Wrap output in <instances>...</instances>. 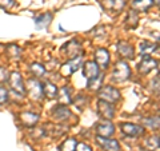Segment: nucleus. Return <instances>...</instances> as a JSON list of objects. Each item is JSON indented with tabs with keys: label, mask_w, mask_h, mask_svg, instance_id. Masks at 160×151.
Returning <instances> with one entry per match:
<instances>
[{
	"label": "nucleus",
	"mask_w": 160,
	"mask_h": 151,
	"mask_svg": "<svg viewBox=\"0 0 160 151\" xmlns=\"http://www.w3.org/2000/svg\"><path fill=\"white\" fill-rule=\"evenodd\" d=\"M129 76H131V70H129L128 64L124 62V60H119V62H116L115 68L112 71V75H111L113 82L123 83V82H126V80H128Z\"/></svg>",
	"instance_id": "nucleus-1"
},
{
	"label": "nucleus",
	"mask_w": 160,
	"mask_h": 151,
	"mask_svg": "<svg viewBox=\"0 0 160 151\" xmlns=\"http://www.w3.org/2000/svg\"><path fill=\"white\" fill-rule=\"evenodd\" d=\"M98 96L100 100H104V102L108 103H116L120 100V92L118 91L112 86H104L98 91Z\"/></svg>",
	"instance_id": "nucleus-2"
},
{
	"label": "nucleus",
	"mask_w": 160,
	"mask_h": 151,
	"mask_svg": "<svg viewBox=\"0 0 160 151\" xmlns=\"http://www.w3.org/2000/svg\"><path fill=\"white\" fill-rule=\"evenodd\" d=\"M8 83L11 86V88L15 92H18L20 95H24L26 94V87H24V83H23V78L19 72H11L8 76Z\"/></svg>",
	"instance_id": "nucleus-3"
},
{
	"label": "nucleus",
	"mask_w": 160,
	"mask_h": 151,
	"mask_svg": "<svg viewBox=\"0 0 160 151\" xmlns=\"http://www.w3.org/2000/svg\"><path fill=\"white\" fill-rule=\"evenodd\" d=\"M26 91L28 92V95L33 100H40V99H42V96H43L42 84H40L36 79H28L27 80Z\"/></svg>",
	"instance_id": "nucleus-4"
},
{
	"label": "nucleus",
	"mask_w": 160,
	"mask_h": 151,
	"mask_svg": "<svg viewBox=\"0 0 160 151\" xmlns=\"http://www.w3.org/2000/svg\"><path fill=\"white\" fill-rule=\"evenodd\" d=\"M96 133L99 137L109 138L115 133V126L111 120H102L96 124Z\"/></svg>",
	"instance_id": "nucleus-5"
},
{
	"label": "nucleus",
	"mask_w": 160,
	"mask_h": 151,
	"mask_svg": "<svg viewBox=\"0 0 160 151\" xmlns=\"http://www.w3.org/2000/svg\"><path fill=\"white\" fill-rule=\"evenodd\" d=\"M98 144L102 147L104 151H120V144L118 140L109 139V138H103V137H96Z\"/></svg>",
	"instance_id": "nucleus-6"
},
{
	"label": "nucleus",
	"mask_w": 160,
	"mask_h": 151,
	"mask_svg": "<svg viewBox=\"0 0 160 151\" xmlns=\"http://www.w3.org/2000/svg\"><path fill=\"white\" fill-rule=\"evenodd\" d=\"M122 133L127 137H139L144 133V128L139 124H133V123H122L120 124Z\"/></svg>",
	"instance_id": "nucleus-7"
},
{
	"label": "nucleus",
	"mask_w": 160,
	"mask_h": 151,
	"mask_svg": "<svg viewBox=\"0 0 160 151\" xmlns=\"http://www.w3.org/2000/svg\"><path fill=\"white\" fill-rule=\"evenodd\" d=\"M98 111L102 115V118H104L106 120H109L113 118L115 115V108L111 103L104 102V100H99L98 102Z\"/></svg>",
	"instance_id": "nucleus-8"
},
{
	"label": "nucleus",
	"mask_w": 160,
	"mask_h": 151,
	"mask_svg": "<svg viewBox=\"0 0 160 151\" xmlns=\"http://www.w3.org/2000/svg\"><path fill=\"white\" fill-rule=\"evenodd\" d=\"M156 67H158V62H156L155 59L149 58V56H146V58L142 60V62L139 63V66H138L139 72H140V74H143V75L148 74L149 71H152V70H153V68H156Z\"/></svg>",
	"instance_id": "nucleus-9"
},
{
	"label": "nucleus",
	"mask_w": 160,
	"mask_h": 151,
	"mask_svg": "<svg viewBox=\"0 0 160 151\" xmlns=\"http://www.w3.org/2000/svg\"><path fill=\"white\" fill-rule=\"evenodd\" d=\"M95 59H96V63L98 66L103 67V68H107L108 64H109V54L106 48H98L95 51Z\"/></svg>",
	"instance_id": "nucleus-10"
},
{
	"label": "nucleus",
	"mask_w": 160,
	"mask_h": 151,
	"mask_svg": "<svg viewBox=\"0 0 160 151\" xmlns=\"http://www.w3.org/2000/svg\"><path fill=\"white\" fill-rule=\"evenodd\" d=\"M99 74H100L99 66L95 62H92V60H88V62L84 63V66H83V75L87 79H92L95 76H98Z\"/></svg>",
	"instance_id": "nucleus-11"
},
{
	"label": "nucleus",
	"mask_w": 160,
	"mask_h": 151,
	"mask_svg": "<svg viewBox=\"0 0 160 151\" xmlns=\"http://www.w3.org/2000/svg\"><path fill=\"white\" fill-rule=\"evenodd\" d=\"M52 117L53 119L59 120V122H64V120L71 118V111L64 106H56L52 111Z\"/></svg>",
	"instance_id": "nucleus-12"
},
{
	"label": "nucleus",
	"mask_w": 160,
	"mask_h": 151,
	"mask_svg": "<svg viewBox=\"0 0 160 151\" xmlns=\"http://www.w3.org/2000/svg\"><path fill=\"white\" fill-rule=\"evenodd\" d=\"M118 52H119L120 56H123L126 59H133V55H135L133 47L131 44H128L127 42H119L118 43Z\"/></svg>",
	"instance_id": "nucleus-13"
},
{
	"label": "nucleus",
	"mask_w": 160,
	"mask_h": 151,
	"mask_svg": "<svg viewBox=\"0 0 160 151\" xmlns=\"http://www.w3.org/2000/svg\"><path fill=\"white\" fill-rule=\"evenodd\" d=\"M152 4H153V0H132L131 6H132V11L144 12L148 8H151Z\"/></svg>",
	"instance_id": "nucleus-14"
},
{
	"label": "nucleus",
	"mask_w": 160,
	"mask_h": 151,
	"mask_svg": "<svg viewBox=\"0 0 160 151\" xmlns=\"http://www.w3.org/2000/svg\"><path fill=\"white\" fill-rule=\"evenodd\" d=\"M42 91L43 95L48 99H55L58 95V87L51 82H46L44 84H42Z\"/></svg>",
	"instance_id": "nucleus-15"
},
{
	"label": "nucleus",
	"mask_w": 160,
	"mask_h": 151,
	"mask_svg": "<svg viewBox=\"0 0 160 151\" xmlns=\"http://www.w3.org/2000/svg\"><path fill=\"white\" fill-rule=\"evenodd\" d=\"M40 117L38 114H33V112H23L20 115V120H22V123L24 126H28V127H31V126H35L38 122H39Z\"/></svg>",
	"instance_id": "nucleus-16"
},
{
	"label": "nucleus",
	"mask_w": 160,
	"mask_h": 151,
	"mask_svg": "<svg viewBox=\"0 0 160 151\" xmlns=\"http://www.w3.org/2000/svg\"><path fill=\"white\" fill-rule=\"evenodd\" d=\"M63 49H67L69 55H72L73 58L80 56V52H82V46L76 42V40H72V42H68L63 46Z\"/></svg>",
	"instance_id": "nucleus-17"
},
{
	"label": "nucleus",
	"mask_w": 160,
	"mask_h": 151,
	"mask_svg": "<svg viewBox=\"0 0 160 151\" xmlns=\"http://www.w3.org/2000/svg\"><path fill=\"white\" fill-rule=\"evenodd\" d=\"M56 98L59 99V102L62 104H68L72 102L71 99V90L68 87H62L60 90H58V95Z\"/></svg>",
	"instance_id": "nucleus-18"
},
{
	"label": "nucleus",
	"mask_w": 160,
	"mask_h": 151,
	"mask_svg": "<svg viewBox=\"0 0 160 151\" xmlns=\"http://www.w3.org/2000/svg\"><path fill=\"white\" fill-rule=\"evenodd\" d=\"M52 20V13H43V15H39V16L35 19V24H36V28L42 29V28H46L48 27V24L51 23Z\"/></svg>",
	"instance_id": "nucleus-19"
},
{
	"label": "nucleus",
	"mask_w": 160,
	"mask_h": 151,
	"mask_svg": "<svg viewBox=\"0 0 160 151\" xmlns=\"http://www.w3.org/2000/svg\"><path fill=\"white\" fill-rule=\"evenodd\" d=\"M103 80H104V75L103 74H99L98 76H95L92 79H88V83H87L88 90H92V91H99V90L102 88Z\"/></svg>",
	"instance_id": "nucleus-20"
},
{
	"label": "nucleus",
	"mask_w": 160,
	"mask_h": 151,
	"mask_svg": "<svg viewBox=\"0 0 160 151\" xmlns=\"http://www.w3.org/2000/svg\"><path fill=\"white\" fill-rule=\"evenodd\" d=\"M144 148L148 151H158L159 150V137L158 135H151L144 140Z\"/></svg>",
	"instance_id": "nucleus-21"
},
{
	"label": "nucleus",
	"mask_w": 160,
	"mask_h": 151,
	"mask_svg": "<svg viewBox=\"0 0 160 151\" xmlns=\"http://www.w3.org/2000/svg\"><path fill=\"white\" fill-rule=\"evenodd\" d=\"M82 64H83V58H82V55H80V56L72 58V59L66 64V66L68 67L69 74H73V72H76L80 67H82Z\"/></svg>",
	"instance_id": "nucleus-22"
},
{
	"label": "nucleus",
	"mask_w": 160,
	"mask_h": 151,
	"mask_svg": "<svg viewBox=\"0 0 160 151\" xmlns=\"http://www.w3.org/2000/svg\"><path fill=\"white\" fill-rule=\"evenodd\" d=\"M158 48L156 44H152V43H149V42H143V43H140V51H142V55L144 56H149L155 49Z\"/></svg>",
	"instance_id": "nucleus-23"
},
{
	"label": "nucleus",
	"mask_w": 160,
	"mask_h": 151,
	"mask_svg": "<svg viewBox=\"0 0 160 151\" xmlns=\"http://www.w3.org/2000/svg\"><path fill=\"white\" fill-rule=\"evenodd\" d=\"M138 22H139V16H138V12L135 11H129L127 15V19H126V23L129 28H136L138 26Z\"/></svg>",
	"instance_id": "nucleus-24"
},
{
	"label": "nucleus",
	"mask_w": 160,
	"mask_h": 151,
	"mask_svg": "<svg viewBox=\"0 0 160 151\" xmlns=\"http://www.w3.org/2000/svg\"><path fill=\"white\" fill-rule=\"evenodd\" d=\"M29 71H31L35 76H43V75L46 74V68L39 63H32L31 66H29Z\"/></svg>",
	"instance_id": "nucleus-25"
},
{
	"label": "nucleus",
	"mask_w": 160,
	"mask_h": 151,
	"mask_svg": "<svg viewBox=\"0 0 160 151\" xmlns=\"http://www.w3.org/2000/svg\"><path fill=\"white\" fill-rule=\"evenodd\" d=\"M7 52L11 58L13 59H20L22 58V49H20V47H18L16 44H11V46L7 47Z\"/></svg>",
	"instance_id": "nucleus-26"
},
{
	"label": "nucleus",
	"mask_w": 160,
	"mask_h": 151,
	"mask_svg": "<svg viewBox=\"0 0 160 151\" xmlns=\"http://www.w3.org/2000/svg\"><path fill=\"white\" fill-rule=\"evenodd\" d=\"M76 140L75 139H67L62 146H60V151H75L76 148Z\"/></svg>",
	"instance_id": "nucleus-27"
},
{
	"label": "nucleus",
	"mask_w": 160,
	"mask_h": 151,
	"mask_svg": "<svg viewBox=\"0 0 160 151\" xmlns=\"http://www.w3.org/2000/svg\"><path fill=\"white\" fill-rule=\"evenodd\" d=\"M144 124H148L151 128H159V118H146L143 119Z\"/></svg>",
	"instance_id": "nucleus-28"
},
{
	"label": "nucleus",
	"mask_w": 160,
	"mask_h": 151,
	"mask_svg": "<svg viewBox=\"0 0 160 151\" xmlns=\"http://www.w3.org/2000/svg\"><path fill=\"white\" fill-rule=\"evenodd\" d=\"M124 7H126V0H113V4H112V9H113V11L120 12Z\"/></svg>",
	"instance_id": "nucleus-29"
},
{
	"label": "nucleus",
	"mask_w": 160,
	"mask_h": 151,
	"mask_svg": "<svg viewBox=\"0 0 160 151\" xmlns=\"http://www.w3.org/2000/svg\"><path fill=\"white\" fill-rule=\"evenodd\" d=\"M15 6V0H0V8L3 9H11Z\"/></svg>",
	"instance_id": "nucleus-30"
},
{
	"label": "nucleus",
	"mask_w": 160,
	"mask_h": 151,
	"mask_svg": "<svg viewBox=\"0 0 160 151\" xmlns=\"http://www.w3.org/2000/svg\"><path fill=\"white\" fill-rule=\"evenodd\" d=\"M8 100V92L4 87H0V104H4Z\"/></svg>",
	"instance_id": "nucleus-31"
},
{
	"label": "nucleus",
	"mask_w": 160,
	"mask_h": 151,
	"mask_svg": "<svg viewBox=\"0 0 160 151\" xmlns=\"http://www.w3.org/2000/svg\"><path fill=\"white\" fill-rule=\"evenodd\" d=\"M75 151H92V148L89 146H87L86 143H78Z\"/></svg>",
	"instance_id": "nucleus-32"
},
{
	"label": "nucleus",
	"mask_w": 160,
	"mask_h": 151,
	"mask_svg": "<svg viewBox=\"0 0 160 151\" xmlns=\"http://www.w3.org/2000/svg\"><path fill=\"white\" fill-rule=\"evenodd\" d=\"M102 4L106 9H112V4H113V0H102Z\"/></svg>",
	"instance_id": "nucleus-33"
},
{
	"label": "nucleus",
	"mask_w": 160,
	"mask_h": 151,
	"mask_svg": "<svg viewBox=\"0 0 160 151\" xmlns=\"http://www.w3.org/2000/svg\"><path fill=\"white\" fill-rule=\"evenodd\" d=\"M153 3H156V4H159V0H155V2Z\"/></svg>",
	"instance_id": "nucleus-34"
}]
</instances>
